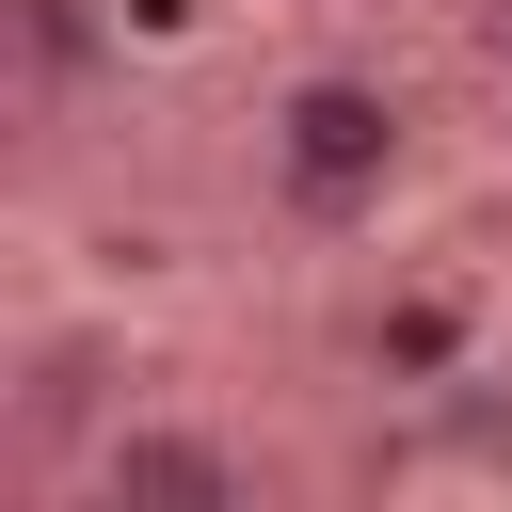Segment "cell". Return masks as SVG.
Instances as JSON below:
<instances>
[{
    "label": "cell",
    "instance_id": "cell-1",
    "mask_svg": "<svg viewBox=\"0 0 512 512\" xmlns=\"http://www.w3.org/2000/svg\"><path fill=\"white\" fill-rule=\"evenodd\" d=\"M256 176H272L288 224H368L416 176V96L384 64H288L256 96Z\"/></svg>",
    "mask_w": 512,
    "mask_h": 512
},
{
    "label": "cell",
    "instance_id": "cell-2",
    "mask_svg": "<svg viewBox=\"0 0 512 512\" xmlns=\"http://www.w3.org/2000/svg\"><path fill=\"white\" fill-rule=\"evenodd\" d=\"M64 496H80V512H256V448H240L224 416H192V400H128V416L64 464Z\"/></svg>",
    "mask_w": 512,
    "mask_h": 512
},
{
    "label": "cell",
    "instance_id": "cell-3",
    "mask_svg": "<svg viewBox=\"0 0 512 512\" xmlns=\"http://www.w3.org/2000/svg\"><path fill=\"white\" fill-rule=\"evenodd\" d=\"M0 416H16V464H32V480H64V464L128 416V352L48 320V336H16V400H0Z\"/></svg>",
    "mask_w": 512,
    "mask_h": 512
},
{
    "label": "cell",
    "instance_id": "cell-4",
    "mask_svg": "<svg viewBox=\"0 0 512 512\" xmlns=\"http://www.w3.org/2000/svg\"><path fill=\"white\" fill-rule=\"evenodd\" d=\"M384 384H464V304H432V288H400V304H368V336H352Z\"/></svg>",
    "mask_w": 512,
    "mask_h": 512
}]
</instances>
